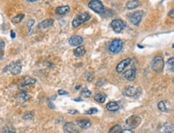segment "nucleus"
<instances>
[{
    "instance_id": "41",
    "label": "nucleus",
    "mask_w": 174,
    "mask_h": 133,
    "mask_svg": "<svg viewBox=\"0 0 174 133\" xmlns=\"http://www.w3.org/2000/svg\"><path fill=\"white\" fill-rule=\"evenodd\" d=\"M172 47H174V44H173V45H172Z\"/></svg>"
},
{
    "instance_id": "16",
    "label": "nucleus",
    "mask_w": 174,
    "mask_h": 133,
    "mask_svg": "<svg viewBox=\"0 0 174 133\" xmlns=\"http://www.w3.org/2000/svg\"><path fill=\"white\" fill-rule=\"evenodd\" d=\"M76 124L78 125V127L84 129L88 128L92 125L91 122L89 120H87V119H79V120L76 121Z\"/></svg>"
},
{
    "instance_id": "36",
    "label": "nucleus",
    "mask_w": 174,
    "mask_h": 133,
    "mask_svg": "<svg viewBox=\"0 0 174 133\" xmlns=\"http://www.w3.org/2000/svg\"><path fill=\"white\" fill-rule=\"evenodd\" d=\"M68 113H70V114H77L78 111L77 110H68Z\"/></svg>"
},
{
    "instance_id": "1",
    "label": "nucleus",
    "mask_w": 174,
    "mask_h": 133,
    "mask_svg": "<svg viewBox=\"0 0 174 133\" xmlns=\"http://www.w3.org/2000/svg\"><path fill=\"white\" fill-rule=\"evenodd\" d=\"M90 19H91V15L87 12H84V13L77 14L72 20V26L74 27H78L82 24L88 21Z\"/></svg>"
},
{
    "instance_id": "38",
    "label": "nucleus",
    "mask_w": 174,
    "mask_h": 133,
    "mask_svg": "<svg viewBox=\"0 0 174 133\" xmlns=\"http://www.w3.org/2000/svg\"><path fill=\"white\" fill-rule=\"evenodd\" d=\"M120 133H134V131L129 130V129H126V130H123Z\"/></svg>"
},
{
    "instance_id": "27",
    "label": "nucleus",
    "mask_w": 174,
    "mask_h": 133,
    "mask_svg": "<svg viewBox=\"0 0 174 133\" xmlns=\"http://www.w3.org/2000/svg\"><path fill=\"white\" fill-rule=\"evenodd\" d=\"M18 97H19L20 100H28L29 98V96L28 94H27L26 92H24V91H22V92H20V93L18 95Z\"/></svg>"
},
{
    "instance_id": "17",
    "label": "nucleus",
    "mask_w": 174,
    "mask_h": 133,
    "mask_svg": "<svg viewBox=\"0 0 174 133\" xmlns=\"http://www.w3.org/2000/svg\"><path fill=\"white\" fill-rule=\"evenodd\" d=\"M106 108L109 112H116L120 109V106L117 103L115 102H109V103L106 105Z\"/></svg>"
},
{
    "instance_id": "34",
    "label": "nucleus",
    "mask_w": 174,
    "mask_h": 133,
    "mask_svg": "<svg viewBox=\"0 0 174 133\" xmlns=\"http://www.w3.org/2000/svg\"><path fill=\"white\" fill-rule=\"evenodd\" d=\"M58 93H59V95H68V91H64V90H59L58 91Z\"/></svg>"
},
{
    "instance_id": "39",
    "label": "nucleus",
    "mask_w": 174,
    "mask_h": 133,
    "mask_svg": "<svg viewBox=\"0 0 174 133\" xmlns=\"http://www.w3.org/2000/svg\"><path fill=\"white\" fill-rule=\"evenodd\" d=\"M11 36L12 39H14V38H15V33H14V31L13 30H11Z\"/></svg>"
},
{
    "instance_id": "40",
    "label": "nucleus",
    "mask_w": 174,
    "mask_h": 133,
    "mask_svg": "<svg viewBox=\"0 0 174 133\" xmlns=\"http://www.w3.org/2000/svg\"><path fill=\"white\" fill-rule=\"evenodd\" d=\"M26 1H27V2H36L37 0H26Z\"/></svg>"
},
{
    "instance_id": "37",
    "label": "nucleus",
    "mask_w": 174,
    "mask_h": 133,
    "mask_svg": "<svg viewBox=\"0 0 174 133\" xmlns=\"http://www.w3.org/2000/svg\"><path fill=\"white\" fill-rule=\"evenodd\" d=\"M169 16L171 17V18H174V9L173 10H171L169 12Z\"/></svg>"
},
{
    "instance_id": "21",
    "label": "nucleus",
    "mask_w": 174,
    "mask_h": 133,
    "mask_svg": "<svg viewBox=\"0 0 174 133\" xmlns=\"http://www.w3.org/2000/svg\"><path fill=\"white\" fill-rule=\"evenodd\" d=\"M157 107H158V109L160 110V112H169V108H168L166 104H165V101H160V102L157 103Z\"/></svg>"
},
{
    "instance_id": "5",
    "label": "nucleus",
    "mask_w": 174,
    "mask_h": 133,
    "mask_svg": "<svg viewBox=\"0 0 174 133\" xmlns=\"http://www.w3.org/2000/svg\"><path fill=\"white\" fill-rule=\"evenodd\" d=\"M111 27L115 33H120L126 27V24L121 19H114L111 23Z\"/></svg>"
},
{
    "instance_id": "24",
    "label": "nucleus",
    "mask_w": 174,
    "mask_h": 133,
    "mask_svg": "<svg viewBox=\"0 0 174 133\" xmlns=\"http://www.w3.org/2000/svg\"><path fill=\"white\" fill-rule=\"evenodd\" d=\"M24 17H25V15L24 14H18V15H16V16L12 19V23L13 24H19L24 19Z\"/></svg>"
},
{
    "instance_id": "13",
    "label": "nucleus",
    "mask_w": 174,
    "mask_h": 133,
    "mask_svg": "<svg viewBox=\"0 0 174 133\" xmlns=\"http://www.w3.org/2000/svg\"><path fill=\"white\" fill-rule=\"evenodd\" d=\"M54 24V20L52 19H45L43 21L40 22L39 25H38V28L41 30V29H47V28L52 27Z\"/></svg>"
},
{
    "instance_id": "12",
    "label": "nucleus",
    "mask_w": 174,
    "mask_h": 133,
    "mask_svg": "<svg viewBox=\"0 0 174 133\" xmlns=\"http://www.w3.org/2000/svg\"><path fill=\"white\" fill-rule=\"evenodd\" d=\"M83 38L80 35H72L71 37H70V39L68 40L69 44L72 47H76V46H80V44H82Z\"/></svg>"
},
{
    "instance_id": "35",
    "label": "nucleus",
    "mask_w": 174,
    "mask_h": 133,
    "mask_svg": "<svg viewBox=\"0 0 174 133\" xmlns=\"http://www.w3.org/2000/svg\"><path fill=\"white\" fill-rule=\"evenodd\" d=\"M3 133H15V132L13 131H11L8 128H3Z\"/></svg>"
},
{
    "instance_id": "7",
    "label": "nucleus",
    "mask_w": 174,
    "mask_h": 133,
    "mask_svg": "<svg viewBox=\"0 0 174 133\" xmlns=\"http://www.w3.org/2000/svg\"><path fill=\"white\" fill-rule=\"evenodd\" d=\"M143 16V11H137L133 12L132 14H129V20L132 24L134 25H138L141 23V19Z\"/></svg>"
},
{
    "instance_id": "25",
    "label": "nucleus",
    "mask_w": 174,
    "mask_h": 133,
    "mask_svg": "<svg viewBox=\"0 0 174 133\" xmlns=\"http://www.w3.org/2000/svg\"><path fill=\"white\" fill-rule=\"evenodd\" d=\"M121 129H122L121 128V126L119 125V124H116V125L113 126L112 128L109 130L108 133H120L122 131Z\"/></svg>"
},
{
    "instance_id": "15",
    "label": "nucleus",
    "mask_w": 174,
    "mask_h": 133,
    "mask_svg": "<svg viewBox=\"0 0 174 133\" xmlns=\"http://www.w3.org/2000/svg\"><path fill=\"white\" fill-rule=\"evenodd\" d=\"M70 11V7L69 6H61L55 8V13L59 15H64V14H68Z\"/></svg>"
},
{
    "instance_id": "32",
    "label": "nucleus",
    "mask_w": 174,
    "mask_h": 133,
    "mask_svg": "<svg viewBox=\"0 0 174 133\" xmlns=\"http://www.w3.org/2000/svg\"><path fill=\"white\" fill-rule=\"evenodd\" d=\"M34 116L33 113H31V112H27L26 114L24 116V119H32Z\"/></svg>"
},
{
    "instance_id": "9",
    "label": "nucleus",
    "mask_w": 174,
    "mask_h": 133,
    "mask_svg": "<svg viewBox=\"0 0 174 133\" xmlns=\"http://www.w3.org/2000/svg\"><path fill=\"white\" fill-rule=\"evenodd\" d=\"M140 88H137L133 86H128L123 91V95L128 97H135L139 93Z\"/></svg>"
},
{
    "instance_id": "33",
    "label": "nucleus",
    "mask_w": 174,
    "mask_h": 133,
    "mask_svg": "<svg viewBox=\"0 0 174 133\" xmlns=\"http://www.w3.org/2000/svg\"><path fill=\"white\" fill-rule=\"evenodd\" d=\"M4 46H5V43L3 41H1V59H2V58H3V48H4Z\"/></svg>"
},
{
    "instance_id": "30",
    "label": "nucleus",
    "mask_w": 174,
    "mask_h": 133,
    "mask_svg": "<svg viewBox=\"0 0 174 133\" xmlns=\"http://www.w3.org/2000/svg\"><path fill=\"white\" fill-rule=\"evenodd\" d=\"M97 112H98L97 108H96V107H92V108H90L89 110L86 111L85 113L87 115H92V114H95V113H96Z\"/></svg>"
},
{
    "instance_id": "4",
    "label": "nucleus",
    "mask_w": 174,
    "mask_h": 133,
    "mask_svg": "<svg viewBox=\"0 0 174 133\" xmlns=\"http://www.w3.org/2000/svg\"><path fill=\"white\" fill-rule=\"evenodd\" d=\"M141 118L139 116L133 115L126 119V125L130 128H136L141 124Z\"/></svg>"
},
{
    "instance_id": "6",
    "label": "nucleus",
    "mask_w": 174,
    "mask_h": 133,
    "mask_svg": "<svg viewBox=\"0 0 174 133\" xmlns=\"http://www.w3.org/2000/svg\"><path fill=\"white\" fill-rule=\"evenodd\" d=\"M123 42L120 40H114L111 42L108 49L112 53L115 54L120 52L122 50Z\"/></svg>"
},
{
    "instance_id": "8",
    "label": "nucleus",
    "mask_w": 174,
    "mask_h": 133,
    "mask_svg": "<svg viewBox=\"0 0 174 133\" xmlns=\"http://www.w3.org/2000/svg\"><path fill=\"white\" fill-rule=\"evenodd\" d=\"M21 70L22 67L19 63H11V65L7 66V68H5L4 71H10V72L11 73L12 75H18V74H19V73L21 72Z\"/></svg>"
},
{
    "instance_id": "10",
    "label": "nucleus",
    "mask_w": 174,
    "mask_h": 133,
    "mask_svg": "<svg viewBox=\"0 0 174 133\" xmlns=\"http://www.w3.org/2000/svg\"><path fill=\"white\" fill-rule=\"evenodd\" d=\"M78 125L75 124L74 123L69 122L66 123L64 126V131L65 133H79L80 130L78 128Z\"/></svg>"
},
{
    "instance_id": "26",
    "label": "nucleus",
    "mask_w": 174,
    "mask_h": 133,
    "mask_svg": "<svg viewBox=\"0 0 174 133\" xmlns=\"http://www.w3.org/2000/svg\"><path fill=\"white\" fill-rule=\"evenodd\" d=\"M81 96L85 97V98H88V97L92 96V91H90V90H87V89H84L81 91Z\"/></svg>"
},
{
    "instance_id": "23",
    "label": "nucleus",
    "mask_w": 174,
    "mask_h": 133,
    "mask_svg": "<svg viewBox=\"0 0 174 133\" xmlns=\"http://www.w3.org/2000/svg\"><path fill=\"white\" fill-rule=\"evenodd\" d=\"M36 82V80L34 79V78L29 77V76H26V77L24 79V81H23V85L24 86H27V85H30V84H33Z\"/></svg>"
},
{
    "instance_id": "20",
    "label": "nucleus",
    "mask_w": 174,
    "mask_h": 133,
    "mask_svg": "<svg viewBox=\"0 0 174 133\" xmlns=\"http://www.w3.org/2000/svg\"><path fill=\"white\" fill-rule=\"evenodd\" d=\"M163 132L164 133H174V127L169 123H166L163 127Z\"/></svg>"
},
{
    "instance_id": "18",
    "label": "nucleus",
    "mask_w": 174,
    "mask_h": 133,
    "mask_svg": "<svg viewBox=\"0 0 174 133\" xmlns=\"http://www.w3.org/2000/svg\"><path fill=\"white\" fill-rule=\"evenodd\" d=\"M73 53L75 56L77 57H81V56L84 55L85 53H86V50H85L84 47V46H79L78 47H76L74 51H73Z\"/></svg>"
},
{
    "instance_id": "28",
    "label": "nucleus",
    "mask_w": 174,
    "mask_h": 133,
    "mask_svg": "<svg viewBox=\"0 0 174 133\" xmlns=\"http://www.w3.org/2000/svg\"><path fill=\"white\" fill-rule=\"evenodd\" d=\"M167 65L169 69H174V58H170L167 61Z\"/></svg>"
},
{
    "instance_id": "2",
    "label": "nucleus",
    "mask_w": 174,
    "mask_h": 133,
    "mask_svg": "<svg viewBox=\"0 0 174 133\" xmlns=\"http://www.w3.org/2000/svg\"><path fill=\"white\" fill-rule=\"evenodd\" d=\"M87 6H88L90 9H92V11H94L95 12H96L98 14H101L105 11L104 5L100 0H91L88 2Z\"/></svg>"
},
{
    "instance_id": "22",
    "label": "nucleus",
    "mask_w": 174,
    "mask_h": 133,
    "mask_svg": "<svg viewBox=\"0 0 174 133\" xmlns=\"http://www.w3.org/2000/svg\"><path fill=\"white\" fill-rule=\"evenodd\" d=\"M95 100L98 102V103H104L106 100V96L103 93H97L96 95L95 96Z\"/></svg>"
},
{
    "instance_id": "31",
    "label": "nucleus",
    "mask_w": 174,
    "mask_h": 133,
    "mask_svg": "<svg viewBox=\"0 0 174 133\" xmlns=\"http://www.w3.org/2000/svg\"><path fill=\"white\" fill-rule=\"evenodd\" d=\"M34 24H35V20L34 19H31V20L27 21V27L29 31L31 30V27H32Z\"/></svg>"
},
{
    "instance_id": "19",
    "label": "nucleus",
    "mask_w": 174,
    "mask_h": 133,
    "mask_svg": "<svg viewBox=\"0 0 174 133\" xmlns=\"http://www.w3.org/2000/svg\"><path fill=\"white\" fill-rule=\"evenodd\" d=\"M139 5L140 2L138 0H131V1L128 2L127 5H126V7L128 10H132L139 7Z\"/></svg>"
},
{
    "instance_id": "11",
    "label": "nucleus",
    "mask_w": 174,
    "mask_h": 133,
    "mask_svg": "<svg viewBox=\"0 0 174 133\" xmlns=\"http://www.w3.org/2000/svg\"><path fill=\"white\" fill-rule=\"evenodd\" d=\"M131 62H132V59L130 58L125 59L122 60L121 62H120V63H118V65L116 66V71L118 73H122L127 68L128 66L131 63Z\"/></svg>"
},
{
    "instance_id": "29",
    "label": "nucleus",
    "mask_w": 174,
    "mask_h": 133,
    "mask_svg": "<svg viewBox=\"0 0 174 133\" xmlns=\"http://www.w3.org/2000/svg\"><path fill=\"white\" fill-rule=\"evenodd\" d=\"M84 77L85 79H86V80L87 81H91V80H92V77H93V73H89V71H86L84 74Z\"/></svg>"
},
{
    "instance_id": "14",
    "label": "nucleus",
    "mask_w": 174,
    "mask_h": 133,
    "mask_svg": "<svg viewBox=\"0 0 174 133\" xmlns=\"http://www.w3.org/2000/svg\"><path fill=\"white\" fill-rule=\"evenodd\" d=\"M124 76L128 81H133L135 80V78H136V70L134 68L128 69L124 73Z\"/></svg>"
},
{
    "instance_id": "3",
    "label": "nucleus",
    "mask_w": 174,
    "mask_h": 133,
    "mask_svg": "<svg viewBox=\"0 0 174 133\" xmlns=\"http://www.w3.org/2000/svg\"><path fill=\"white\" fill-rule=\"evenodd\" d=\"M164 67H165L164 59L161 56H156L152 63V68L153 71H155L156 72H160L164 69Z\"/></svg>"
}]
</instances>
